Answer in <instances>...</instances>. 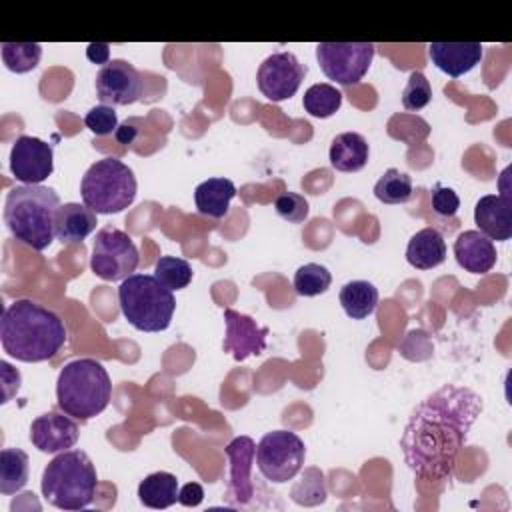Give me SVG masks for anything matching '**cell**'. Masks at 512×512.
I'll use <instances>...</instances> for the list:
<instances>
[{
  "mask_svg": "<svg viewBox=\"0 0 512 512\" xmlns=\"http://www.w3.org/2000/svg\"><path fill=\"white\" fill-rule=\"evenodd\" d=\"M292 500L300 506H316L326 500L324 474L318 468L304 470V476L292 486Z\"/></svg>",
  "mask_w": 512,
  "mask_h": 512,
  "instance_id": "obj_32",
  "label": "cell"
},
{
  "mask_svg": "<svg viewBox=\"0 0 512 512\" xmlns=\"http://www.w3.org/2000/svg\"><path fill=\"white\" fill-rule=\"evenodd\" d=\"M306 76V66L296 58L294 52L270 54L256 72L258 90L272 102L292 98Z\"/></svg>",
  "mask_w": 512,
  "mask_h": 512,
  "instance_id": "obj_11",
  "label": "cell"
},
{
  "mask_svg": "<svg viewBox=\"0 0 512 512\" xmlns=\"http://www.w3.org/2000/svg\"><path fill=\"white\" fill-rule=\"evenodd\" d=\"M154 276L172 292L192 282V266L178 256H160L154 264Z\"/></svg>",
  "mask_w": 512,
  "mask_h": 512,
  "instance_id": "obj_31",
  "label": "cell"
},
{
  "mask_svg": "<svg viewBox=\"0 0 512 512\" xmlns=\"http://www.w3.org/2000/svg\"><path fill=\"white\" fill-rule=\"evenodd\" d=\"M482 396L470 388L444 384L410 414L400 448L408 468L426 480H450L456 456L482 412Z\"/></svg>",
  "mask_w": 512,
  "mask_h": 512,
  "instance_id": "obj_1",
  "label": "cell"
},
{
  "mask_svg": "<svg viewBox=\"0 0 512 512\" xmlns=\"http://www.w3.org/2000/svg\"><path fill=\"white\" fill-rule=\"evenodd\" d=\"M446 260V242L444 236L428 226L418 230L406 246V262L418 270H430L440 266Z\"/></svg>",
  "mask_w": 512,
  "mask_h": 512,
  "instance_id": "obj_21",
  "label": "cell"
},
{
  "mask_svg": "<svg viewBox=\"0 0 512 512\" xmlns=\"http://www.w3.org/2000/svg\"><path fill=\"white\" fill-rule=\"evenodd\" d=\"M98 474L84 450L58 452L42 472V496L60 510H82L94 496Z\"/></svg>",
  "mask_w": 512,
  "mask_h": 512,
  "instance_id": "obj_5",
  "label": "cell"
},
{
  "mask_svg": "<svg viewBox=\"0 0 512 512\" xmlns=\"http://www.w3.org/2000/svg\"><path fill=\"white\" fill-rule=\"evenodd\" d=\"M480 42H430L428 56L432 64L452 78H460L470 72L482 60Z\"/></svg>",
  "mask_w": 512,
  "mask_h": 512,
  "instance_id": "obj_17",
  "label": "cell"
},
{
  "mask_svg": "<svg viewBox=\"0 0 512 512\" xmlns=\"http://www.w3.org/2000/svg\"><path fill=\"white\" fill-rule=\"evenodd\" d=\"M204 500V488L198 484V482H188L180 488L178 492V502L182 506H188V508H194L198 506L200 502Z\"/></svg>",
  "mask_w": 512,
  "mask_h": 512,
  "instance_id": "obj_37",
  "label": "cell"
},
{
  "mask_svg": "<svg viewBox=\"0 0 512 512\" xmlns=\"http://www.w3.org/2000/svg\"><path fill=\"white\" fill-rule=\"evenodd\" d=\"M340 304L344 312L354 318L362 320L370 316L378 306V288L368 280H350L340 288Z\"/></svg>",
  "mask_w": 512,
  "mask_h": 512,
  "instance_id": "obj_25",
  "label": "cell"
},
{
  "mask_svg": "<svg viewBox=\"0 0 512 512\" xmlns=\"http://www.w3.org/2000/svg\"><path fill=\"white\" fill-rule=\"evenodd\" d=\"M302 106L314 118H328V116H332L334 112L340 110V106H342V92L336 86L328 84V82L312 84L304 92Z\"/></svg>",
  "mask_w": 512,
  "mask_h": 512,
  "instance_id": "obj_27",
  "label": "cell"
},
{
  "mask_svg": "<svg viewBox=\"0 0 512 512\" xmlns=\"http://www.w3.org/2000/svg\"><path fill=\"white\" fill-rule=\"evenodd\" d=\"M236 196V186L228 178H208L194 190V202L200 214L210 218H224L230 208V200Z\"/></svg>",
  "mask_w": 512,
  "mask_h": 512,
  "instance_id": "obj_23",
  "label": "cell"
},
{
  "mask_svg": "<svg viewBox=\"0 0 512 512\" xmlns=\"http://www.w3.org/2000/svg\"><path fill=\"white\" fill-rule=\"evenodd\" d=\"M478 232L490 240L504 242L512 236V200L510 196L486 194L474 206Z\"/></svg>",
  "mask_w": 512,
  "mask_h": 512,
  "instance_id": "obj_18",
  "label": "cell"
},
{
  "mask_svg": "<svg viewBox=\"0 0 512 512\" xmlns=\"http://www.w3.org/2000/svg\"><path fill=\"white\" fill-rule=\"evenodd\" d=\"M456 262L472 274H486L496 264V246L478 230H464L454 240Z\"/></svg>",
  "mask_w": 512,
  "mask_h": 512,
  "instance_id": "obj_19",
  "label": "cell"
},
{
  "mask_svg": "<svg viewBox=\"0 0 512 512\" xmlns=\"http://www.w3.org/2000/svg\"><path fill=\"white\" fill-rule=\"evenodd\" d=\"M178 478L170 472H152L138 484V500L146 508L164 510L170 508L174 502H178Z\"/></svg>",
  "mask_w": 512,
  "mask_h": 512,
  "instance_id": "obj_24",
  "label": "cell"
},
{
  "mask_svg": "<svg viewBox=\"0 0 512 512\" xmlns=\"http://www.w3.org/2000/svg\"><path fill=\"white\" fill-rule=\"evenodd\" d=\"M136 136H138V128H134V126L128 124V122L120 124V126L116 128V132H114V138H116L120 144H132V142L136 140Z\"/></svg>",
  "mask_w": 512,
  "mask_h": 512,
  "instance_id": "obj_39",
  "label": "cell"
},
{
  "mask_svg": "<svg viewBox=\"0 0 512 512\" xmlns=\"http://www.w3.org/2000/svg\"><path fill=\"white\" fill-rule=\"evenodd\" d=\"M112 398V380L94 358H76L58 374L56 402L58 408L78 420H90L102 414Z\"/></svg>",
  "mask_w": 512,
  "mask_h": 512,
  "instance_id": "obj_4",
  "label": "cell"
},
{
  "mask_svg": "<svg viewBox=\"0 0 512 512\" xmlns=\"http://www.w3.org/2000/svg\"><path fill=\"white\" fill-rule=\"evenodd\" d=\"M96 96L106 106H128L140 100L144 82L140 72L126 60H110L102 66L94 80Z\"/></svg>",
  "mask_w": 512,
  "mask_h": 512,
  "instance_id": "obj_12",
  "label": "cell"
},
{
  "mask_svg": "<svg viewBox=\"0 0 512 512\" xmlns=\"http://www.w3.org/2000/svg\"><path fill=\"white\" fill-rule=\"evenodd\" d=\"M60 198L54 188L20 184L6 194L4 222L12 236L34 250L48 248L56 238Z\"/></svg>",
  "mask_w": 512,
  "mask_h": 512,
  "instance_id": "obj_3",
  "label": "cell"
},
{
  "mask_svg": "<svg viewBox=\"0 0 512 512\" xmlns=\"http://www.w3.org/2000/svg\"><path fill=\"white\" fill-rule=\"evenodd\" d=\"M460 208L458 194L442 184H434L432 188V210L440 216H454Z\"/></svg>",
  "mask_w": 512,
  "mask_h": 512,
  "instance_id": "obj_36",
  "label": "cell"
},
{
  "mask_svg": "<svg viewBox=\"0 0 512 512\" xmlns=\"http://www.w3.org/2000/svg\"><path fill=\"white\" fill-rule=\"evenodd\" d=\"M86 58L94 64L106 66L110 62V46L106 42H92L86 46Z\"/></svg>",
  "mask_w": 512,
  "mask_h": 512,
  "instance_id": "obj_38",
  "label": "cell"
},
{
  "mask_svg": "<svg viewBox=\"0 0 512 512\" xmlns=\"http://www.w3.org/2000/svg\"><path fill=\"white\" fill-rule=\"evenodd\" d=\"M84 124L86 128L96 134V136H108V134H114L116 128H118V116L114 112L112 106H106V104H100V106H94L86 112L84 116Z\"/></svg>",
  "mask_w": 512,
  "mask_h": 512,
  "instance_id": "obj_35",
  "label": "cell"
},
{
  "mask_svg": "<svg viewBox=\"0 0 512 512\" xmlns=\"http://www.w3.org/2000/svg\"><path fill=\"white\" fill-rule=\"evenodd\" d=\"M274 208H276V214L280 218H284L286 222H290V224L304 222L308 218V212H310L308 200L302 194H296V192H282L274 200Z\"/></svg>",
  "mask_w": 512,
  "mask_h": 512,
  "instance_id": "obj_34",
  "label": "cell"
},
{
  "mask_svg": "<svg viewBox=\"0 0 512 512\" xmlns=\"http://www.w3.org/2000/svg\"><path fill=\"white\" fill-rule=\"evenodd\" d=\"M224 452L230 460V482L226 490V500L230 506H246L256 492L250 474L256 460V444L248 436H238L224 448Z\"/></svg>",
  "mask_w": 512,
  "mask_h": 512,
  "instance_id": "obj_14",
  "label": "cell"
},
{
  "mask_svg": "<svg viewBox=\"0 0 512 512\" xmlns=\"http://www.w3.org/2000/svg\"><path fill=\"white\" fill-rule=\"evenodd\" d=\"M140 262L138 248L134 240L114 226H104L96 232L92 256H90V270L106 280V282H118L134 274L136 266Z\"/></svg>",
  "mask_w": 512,
  "mask_h": 512,
  "instance_id": "obj_9",
  "label": "cell"
},
{
  "mask_svg": "<svg viewBox=\"0 0 512 512\" xmlns=\"http://www.w3.org/2000/svg\"><path fill=\"white\" fill-rule=\"evenodd\" d=\"M54 170V150L36 136H18L10 150V172L22 184H40Z\"/></svg>",
  "mask_w": 512,
  "mask_h": 512,
  "instance_id": "obj_13",
  "label": "cell"
},
{
  "mask_svg": "<svg viewBox=\"0 0 512 512\" xmlns=\"http://www.w3.org/2000/svg\"><path fill=\"white\" fill-rule=\"evenodd\" d=\"M224 322L226 336L222 348L224 352L232 354L234 360L242 362L248 356H260L266 350L268 328L258 326L252 316L236 312L232 308H224Z\"/></svg>",
  "mask_w": 512,
  "mask_h": 512,
  "instance_id": "obj_15",
  "label": "cell"
},
{
  "mask_svg": "<svg viewBox=\"0 0 512 512\" xmlns=\"http://www.w3.org/2000/svg\"><path fill=\"white\" fill-rule=\"evenodd\" d=\"M306 446L296 432L272 430L256 444V464L260 474L274 484L292 480L304 466Z\"/></svg>",
  "mask_w": 512,
  "mask_h": 512,
  "instance_id": "obj_8",
  "label": "cell"
},
{
  "mask_svg": "<svg viewBox=\"0 0 512 512\" xmlns=\"http://www.w3.org/2000/svg\"><path fill=\"white\" fill-rule=\"evenodd\" d=\"M376 46L372 42H320L316 58L326 78L352 86L358 84L370 70Z\"/></svg>",
  "mask_w": 512,
  "mask_h": 512,
  "instance_id": "obj_10",
  "label": "cell"
},
{
  "mask_svg": "<svg viewBox=\"0 0 512 512\" xmlns=\"http://www.w3.org/2000/svg\"><path fill=\"white\" fill-rule=\"evenodd\" d=\"M0 56L10 72L24 74L38 66L42 58V46L38 42H2Z\"/></svg>",
  "mask_w": 512,
  "mask_h": 512,
  "instance_id": "obj_28",
  "label": "cell"
},
{
  "mask_svg": "<svg viewBox=\"0 0 512 512\" xmlns=\"http://www.w3.org/2000/svg\"><path fill=\"white\" fill-rule=\"evenodd\" d=\"M124 318L140 332H162L170 326L176 300L154 274H130L118 286Z\"/></svg>",
  "mask_w": 512,
  "mask_h": 512,
  "instance_id": "obj_6",
  "label": "cell"
},
{
  "mask_svg": "<svg viewBox=\"0 0 512 512\" xmlns=\"http://www.w3.org/2000/svg\"><path fill=\"white\" fill-rule=\"evenodd\" d=\"M98 218L96 212L90 210L86 204L66 202L60 204L56 212V240L62 244H76L82 242L88 234L96 230Z\"/></svg>",
  "mask_w": 512,
  "mask_h": 512,
  "instance_id": "obj_20",
  "label": "cell"
},
{
  "mask_svg": "<svg viewBox=\"0 0 512 512\" xmlns=\"http://www.w3.org/2000/svg\"><path fill=\"white\" fill-rule=\"evenodd\" d=\"M30 476V460L22 448H2L0 452V492L4 496L20 492Z\"/></svg>",
  "mask_w": 512,
  "mask_h": 512,
  "instance_id": "obj_26",
  "label": "cell"
},
{
  "mask_svg": "<svg viewBox=\"0 0 512 512\" xmlns=\"http://www.w3.org/2000/svg\"><path fill=\"white\" fill-rule=\"evenodd\" d=\"M412 194V178L398 168H388L374 184V196L384 204H404Z\"/></svg>",
  "mask_w": 512,
  "mask_h": 512,
  "instance_id": "obj_29",
  "label": "cell"
},
{
  "mask_svg": "<svg viewBox=\"0 0 512 512\" xmlns=\"http://www.w3.org/2000/svg\"><path fill=\"white\" fill-rule=\"evenodd\" d=\"M370 156V146L366 138L358 132L336 134L330 144V164L338 172H358L366 166Z\"/></svg>",
  "mask_w": 512,
  "mask_h": 512,
  "instance_id": "obj_22",
  "label": "cell"
},
{
  "mask_svg": "<svg viewBox=\"0 0 512 512\" xmlns=\"http://www.w3.org/2000/svg\"><path fill=\"white\" fill-rule=\"evenodd\" d=\"M136 176L118 158L96 160L80 180L82 202L96 214H118L136 198Z\"/></svg>",
  "mask_w": 512,
  "mask_h": 512,
  "instance_id": "obj_7",
  "label": "cell"
},
{
  "mask_svg": "<svg viewBox=\"0 0 512 512\" xmlns=\"http://www.w3.org/2000/svg\"><path fill=\"white\" fill-rule=\"evenodd\" d=\"M332 284V274L326 266L308 262L294 272V290L300 296L324 294Z\"/></svg>",
  "mask_w": 512,
  "mask_h": 512,
  "instance_id": "obj_30",
  "label": "cell"
},
{
  "mask_svg": "<svg viewBox=\"0 0 512 512\" xmlns=\"http://www.w3.org/2000/svg\"><path fill=\"white\" fill-rule=\"evenodd\" d=\"M64 320L50 308L28 298L14 300L2 312L0 342L20 362H44L66 344Z\"/></svg>",
  "mask_w": 512,
  "mask_h": 512,
  "instance_id": "obj_2",
  "label": "cell"
},
{
  "mask_svg": "<svg viewBox=\"0 0 512 512\" xmlns=\"http://www.w3.org/2000/svg\"><path fill=\"white\" fill-rule=\"evenodd\" d=\"M430 100H432V86L424 76V72L420 70L410 72L408 82L402 90V106L406 110L416 112V110H422Z\"/></svg>",
  "mask_w": 512,
  "mask_h": 512,
  "instance_id": "obj_33",
  "label": "cell"
},
{
  "mask_svg": "<svg viewBox=\"0 0 512 512\" xmlns=\"http://www.w3.org/2000/svg\"><path fill=\"white\" fill-rule=\"evenodd\" d=\"M78 436V424L64 412H44L30 424V442L44 454L70 450L78 442Z\"/></svg>",
  "mask_w": 512,
  "mask_h": 512,
  "instance_id": "obj_16",
  "label": "cell"
}]
</instances>
